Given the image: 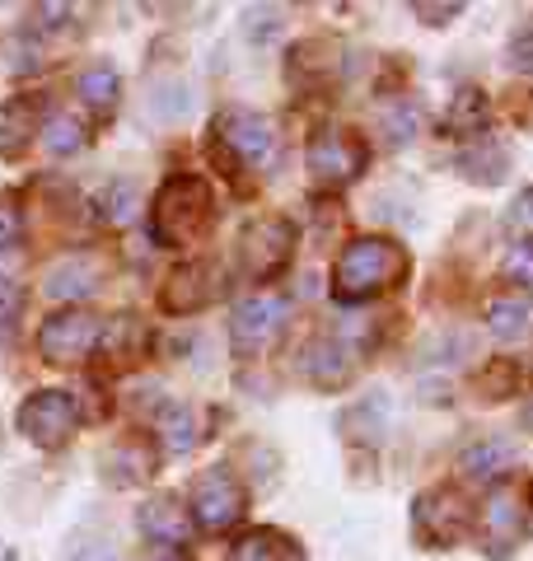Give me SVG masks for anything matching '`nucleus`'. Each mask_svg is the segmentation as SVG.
Here are the masks:
<instances>
[{
  "mask_svg": "<svg viewBox=\"0 0 533 561\" xmlns=\"http://www.w3.org/2000/svg\"><path fill=\"white\" fill-rule=\"evenodd\" d=\"M407 267H412L407 249H398L394 239H355L347 243L332 267V295L342 305H365L375 295L402 286Z\"/></svg>",
  "mask_w": 533,
  "mask_h": 561,
  "instance_id": "obj_1",
  "label": "nucleus"
},
{
  "mask_svg": "<svg viewBox=\"0 0 533 561\" xmlns=\"http://www.w3.org/2000/svg\"><path fill=\"white\" fill-rule=\"evenodd\" d=\"M216 225V197H211L206 179L197 173H178L159 187L155 197V239L169 249H197L206 230Z\"/></svg>",
  "mask_w": 533,
  "mask_h": 561,
  "instance_id": "obj_2",
  "label": "nucleus"
},
{
  "mask_svg": "<svg viewBox=\"0 0 533 561\" xmlns=\"http://www.w3.org/2000/svg\"><path fill=\"white\" fill-rule=\"evenodd\" d=\"M473 538H477V548H483L487 557H496V561L520 548V538H524V491L510 486V482H496L487 491V501L477 505Z\"/></svg>",
  "mask_w": 533,
  "mask_h": 561,
  "instance_id": "obj_3",
  "label": "nucleus"
},
{
  "mask_svg": "<svg viewBox=\"0 0 533 561\" xmlns=\"http://www.w3.org/2000/svg\"><path fill=\"white\" fill-rule=\"evenodd\" d=\"M305 164H309V173H314V183H324V187H347V183H355V179L365 173L370 150H365V140L355 136V131H347V127H324V131L309 136Z\"/></svg>",
  "mask_w": 533,
  "mask_h": 561,
  "instance_id": "obj_4",
  "label": "nucleus"
},
{
  "mask_svg": "<svg viewBox=\"0 0 533 561\" xmlns=\"http://www.w3.org/2000/svg\"><path fill=\"white\" fill-rule=\"evenodd\" d=\"M14 426H20V435H24L29 445L61 449L70 435H76V426H80V408H76V398L61 393V389H38V393L24 398V408H20V416H14Z\"/></svg>",
  "mask_w": 533,
  "mask_h": 561,
  "instance_id": "obj_5",
  "label": "nucleus"
},
{
  "mask_svg": "<svg viewBox=\"0 0 533 561\" xmlns=\"http://www.w3.org/2000/svg\"><path fill=\"white\" fill-rule=\"evenodd\" d=\"M295 253V225L286 216H258L239 234V262L248 280H272L286 272V262Z\"/></svg>",
  "mask_w": 533,
  "mask_h": 561,
  "instance_id": "obj_6",
  "label": "nucleus"
},
{
  "mask_svg": "<svg viewBox=\"0 0 533 561\" xmlns=\"http://www.w3.org/2000/svg\"><path fill=\"white\" fill-rule=\"evenodd\" d=\"M248 511V491L229 468H206L197 482H192V519L206 534H225L235 529Z\"/></svg>",
  "mask_w": 533,
  "mask_h": 561,
  "instance_id": "obj_7",
  "label": "nucleus"
},
{
  "mask_svg": "<svg viewBox=\"0 0 533 561\" xmlns=\"http://www.w3.org/2000/svg\"><path fill=\"white\" fill-rule=\"evenodd\" d=\"M468 524H473V511H468L464 491H454V486H431L412 501V529L426 548H450V542L468 534Z\"/></svg>",
  "mask_w": 533,
  "mask_h": 561,
  "instance_id": "obj_8",
  "label": "nucleus"
},
{
  "mask_svg": "<svg viewBox=\"0 0 533 561\" xmlns=\"http://www.w3.org/2000/svg\"><path fill=\"white\" fill-rule=\"evenodd\" d=\"M99 342H103V323L84 309L52 313V319L43 323V332H38V351H43L47 365H80V360L94 356Z\"/></svg>",
  "mask_w": 533,
  "mask_h": 561,
  "instance_id": "obj_9",
  "label": "nucleus"
},
{
  "mask_svg": "<svg viewBox=\"0 0 533 561\" xmlns=\"http://www.w3.org/2000/svg\"><path fill=\"white\" fill-rule=\"evenodd\" d=\"M216 146L229 150L239 164H266L276 150V127L272 117H262L253 108H225L216 117Z\"/></svg>",
  "mask_w": 533,
  "mask_h": 561,
  "instance_id": "obj_10",
  "label": "nucleus"
},
{
  "mask_svg": "<svg viewBox=\"0 0 533 561\" xmlns=\"http://www.w3.org/2000/svg\"><path fill=\"white\" fill-rule=\"evenodd\" d=\"M281 319H286V305L272 300V295H253V300H243L235 309V319H229V337H235V351H262L266 342L276 337Z\"/></svg>",
  "mask_w": 533,
  "mask_h": 561,
  "instance_id": "obj_11",
  "label": "nucleus"
},
{
  "mask_svg": "<svg viewBox=\"0 0 533 561\" xmlns=\"http://www.w3.org/2000/svg\"><path fill=\"white\" fill-rule=\"evenodd\" d=\"M43 99L38 94H20L10 103H0V160H20L33 146V136H43Z\"/></svg>",
  "mask_w": 533,
  "mask_h": 561,
  "instance_id": "obj_12",
  "label": "nucleus"
},
{
  "mask_svg": "<svg viewBox=\"0 0 533 561\" xmlns=\"http://www.w3.org/2000/svg\"><path fill=\"white\" fill-rule=\"evenodd\" d=\"M136 524H140V534H146L155 548H183V542L192 538V519H188L183 505H178V496L146 501L140 505V515H136Z\"/></svg>",
  "mask_w": 533,
  "mask_h": 561,
  "instance_id": "obj_13",
  "label": "nucleus"
},
{
  "mask_svg": "<svg viewBox=\"0 0 533 561\" xmlns=\"http://www.w3.org/2000/svg\"><path fill=\"white\" fill-rule=\"evenodd\" d=\"M211 300H216V272H211L206 262H188V267H178L169 276L165 295H159V305H165L169 313H197Z\"/></svg>",
  "mask_w": 533,
  "mask_h": 561,
  "instance_id": "obj_14",
  "label": "nucleus"
},
{
  "mask_svg": "<svg viewBox=\"0 0 533 561\" xmlns=\"http://www.w3.org/2000/svg\"><path fill=\"white\" fill-rule=\"evenodd\" d=\"M155 463H159V454L150 445H140V440H122L113 445L109 454H103V482L109 486H140L146 478H155Z\"/></svg>",
  "mask_w": 533,
  "mask_h": 561,
  "instance_id": "obj_15",
  "label": "nucleus"
},
{
  "mask_svg": "<svg viewBox=\"0 0 533 561\" xmlns=\"http://www.w3.org/2000/svg\"><path fill=\"white\" fill-rule=\"evenodd\" d=\"M514 463H520V454H514L506 435H487V440H477L458 454V472H468L477 482H501Z\"/></svg>",
  "mask_w": 533,
  "mask_h": 561,
  "instance_id": "obj_16",
  "label": "nucleus"
},
{
  "mask_svg": "<svg viewBox=\"0 0 533 561\" xmlns=\"http://www.w3.org/2000/svg\"><path fill=\"white\" fill-rule=\"evenodd\" d=\"M351 351L342 342L332 337H318L309 351H305V375L318 383V389H342V383L351 379Z\"/></svg>",
  "mask_w": 533,
  "mask_h": 561,
  "instance_id": "obj_17",
  "label": "nucleus"
},
{
  "mask_svg": "<svg viewBox=\"0 0 533 561\" xmlns=\"http://www.w3.org/2000/svg\"><path fill=\"white\" fill-rule=\"evenodd\" d=\"M229 561H305V548L281 529H253L235 542Z\"/></svg>",
  "mask_w": 533,
  "mask_h": 561,
  "instance_id": "obj_18",
  "label": "nucleus"
},
{
  "mask_svg": "<svg viewBox=\"0 0 533 561\" xmlns=\"http://www.w3.org/2000/svg\"><path fill=\"white\" fill-rule=\"evenodd\" d=\"M94 267H89L84 257H70V262H61V267H52L47 272V300H61V305H70V300H84V295H94Z\"/></svg>",
  "mask_w": 533,
  "mask_h": 561,
  "instance_id": "obj_19",
  "label": "nucleus"
},
{
  "mask_svg": "<svg viewBox=\"0 0 533 561\" xmlns=\"http://www.w3.org/2000/svg\"><path fill=\"white\" fill-rule=\"evenodd\" d=\"M487 94L483 90H458L454 103H450V113H444V131L450 136H477L487 127Z\"/></svg>",
  "mask_w": 533,
  "mask_h": 561,
  "instance_id": "obj_20",
  "label": "nucleus"
},
{
  "mask_svg": "<svg viewBox=\"0 0 533 561\" xmlns=\"http://www.w3.org/2000/svg\"><path fill=\"white\" fill-rule=\"evenodd\" d=\"M76 90H80V99H84L94 113H113L117 99H122V80H117L113 66H89V70H80Z\"/></svg>",
  "mask_w": 533,
  "mask_h": 561,
  "instance_id": "obj_21",
  "label": "nucleus"
},
{
  "mask_svg": "<svg viewBox=\"0 0 533 561\" xmlns=\"http://www.w3.org/2000/svg\"><path fill=\"white\" fill-rule=\"evenodd\" d=\"M529 305L524 300H514V295H496V300L487 305V328H491V337H501V342H514V337H524L529 332Z\"/></svg>",
  "mask_w": 533,
  "mask_h": 561,
  "instance_id": "obj_22",
  "label": "nucleus"
},
{
  "mask_svg": "<svg viewBox=\"0 0 533 561\" xmlns=\"http://www.w3.org/2000/svg\"><path fill=\"white\" fill-rule=\"evenodd\" d=\"M159 445H165L169 454H188L192 445H197V416H192V408L173 402V408L159 412Z\"/></svg>",
  "mask_w": 533,
  "mask_h": 561,
  "instance_id": "obj_23",
  "label": "nucleus"
},
{
  "mask_svg": "<svg viewBox=\"0 0 533 561\" xmlns=\"http://www.w3.org/2000/svg\"><path fill=\"white\" fill-rule=\"evenodd\" d=\"M94 206H99V216L109 220V225H127V220L136 216V183H127V179L103 183L99 197H94Z\"/></svg>",
  "mask_w": 533,
  "mask_h": 561,
  "instance_id": "obj_24",
  "label": "nucleus"
},
{
  "mask_svg": "<svg viewBox=\"0 0 533 561\" xmlns=\"http://www.w3.org/2000/svg\"><path fill=\"white\" fill-rule=\"evenodd\" d=\"M43 146H47L52 154H76V150L84 146V122H76V117H47Z\"/></svg>",
  "mask_w": 533,
  "mask_h": 561,
  "instance_id": "obj_25",
  "label": "nucleus"
},
{
  "mask_svg": "<svg viewBox=\"0 0 533 561\" xmlns=\"http://www.w3.org/2000/svg\"><path fill=\"white\" fill-rule=\"evenodd\" d=\"M417 131H421V108H417L412 99H398L394 108L384 113V136L394 140V146H407Z\"/></svg>",
  "mask_w": 533,
  "mask_h": 561,
  "instance_id": "obj_26",
  "label": "nucleus"
},
{
  "mask_svg": "<svg viewBox=\"0 0 533 561\" xmlns=\"http://www.w3.org/2000/svg\"><path fill=\"white\" fill-rule=\"evenodd\" d=\"M501 272H506V280H514V286H533V239L510 243Z\"/></svg>",
  "mask_w": 533,
  "mask_h": 561,
  "instance_id": "obj_27",
  "label": "nucleus"
},
{
  "mask_svg": "<svg viewBox=\"0 0 533 561\" xmlns=\"http://www.w3.org/2000/svg\"><path fill=\"white\" fill-rule=\"evenodd\" d=\"M458 169H464V179H477V169H487L483 179H487V183H501V173H506V150H501V146H483V160H477V154H464V160H458Z\"/></svg>",
  "mask_w": 533,
  "mask_h": 561,
  "instance_id": "obj_28",
  "label": "nucleus"
},
{
  "mask_svg": "<svg viewBox=\"0 0 533 561\" xmlns=\"http://www.w3.org/2000/svg\"><path fill=\"white\" fill-rule=\"evenodd\" d=\"M510 66L533 76V20H524L520 28L510 33Z\"/></svg>",
  "mask_w": 533,
  "mask_h": 561,
  "instance_id": "obj_29",
  "label": "nucleus"
},
{
  "mask_svg": "<svg viewBox=\"0 0 533 561\" xmlns=\"http://www.w3.org/2000/svg\"><path fill=\"white\" fill-rule=\"evenodd\" d=\"M155 117H183L188 113V84H165V90H155Z\"/></svg>",
  "mask_w": 533,
  "mask_h": 561,
  "instance_id": "obj_30",
  "label": "nucleus"
},
{
  "mask_svg": "<svg viewBox=\"0 0 533 561\" xmlns=\"http://www.w3.org/2000/svg\"><path fill=\"white\" fill-rule=\"evenodd\" d=\"M24 234V220H20V206L10 197H0V249H14Z\"/></svg>",
  "mask_w": 533,
  "mask_h": 561,
  "instance_id": "obj_31",
  "label": "nucleus"
},
{
  "mask_svg": "<svg viewBox=\"0 0 533 561\" xmlns=\"http://www.w3.org/2000/svg\"><path fill=\"white\" fill-rule=\"evenodd\" d=\"M276 33H281V10H248V38L266 43Z\"/></svg>",
  "mask_w": 533,
  "mask_h": 561,
  "instance_id": "obj_32",
  "label": "nucleus"
},
{
  "mask_svg": "<svg viewBox=\"0 0 533 561\" xmlns=\"http://www.w3.org/2000/svg\"><path fill=\"white\" fill-rule=\"evenodd\" d=\"M20 309H24V290L0 276V328H10L14 319H20Z\"/></svg>",
  "mask_w": 533,
  "mask_h": 561,
  "instance_id": "obj_33",
  "label": "nucleus"
},
{
  "mask_svg": "<svg viewBox=\"0 0 533 561\" xmlns=\"http://www.w3.org/2000/svg\"><path fill=\"white\" fill-rule=\"evenodd\" d=\"M66 561H117V552L103 538H84V542H76V548L66 552Z\"/></svg>",
  "mask_w": 533,
  "mask_h": 561,
  "instance_id": "obj_34",
  "label": "nucleus"
},
{
  "mask_svg": "<svg viewBox=\"0 0 533 561\" xmlns=\"http://www.w3.org/2000/svg\"><path fill=\"white\" fill-rule=\"evenodd\" d=\"M510 220L520 225V230H533V187H524L520 197H514V206H510Z\"/></svg>",
  "mask_w": 533,
  "mask_h": 561,
  "instance_id": "obj_35",
  "label": "nucleus"
},
{
  "mask_svg": "<svg viewBox=\"0 0 533 561\" xmlns=\"http://www.w3.org/2000/svg\"><path fill=\"white\" fill-rule=\"evenodd\" d=\"M412 10H417V20H426V24H444V20H454L464 5H454L450 0V5H412Z\"/></svg>",
  "mask_w": 533,
  "mask_h": 561,
  "instance_id": "obj_36",
  "label": "nucleus"
},
{
  "mask_svg": "<svg viewBox=\"0 0 533 561\" xmlns=\"http://www.w3.org/2000/svg\"><path fill=\"white\" fill-rule=\"evenodd\" d=\"M140 561H192L183 548H146L140 552Z\"/></svg>",
  "mask_w": 533,
  "mask_h": 561,
  "instance_id": "obj_37",
  "label": "nucleus"
},
{
  "mask_svg": "<svg viewBox=\"0 0 533 561\" xmlns=\"http://www.w3.org/2000/svg\"><path fill=\"white\" fill-rule=\"evenodd\" d=\"M524 431L533 435V402H529V408H524Z\"/></svg>",
  "mask_w": 533,
  "mask_h": 561,
  "instance_id": "obj_38",
  "label": "nucleus"
},
{
  "mask_svg": "<svg viewBox=\"0 0 533 561\" xmlns=\"http://www.w3.org/2000/svg\"><path fill=\"white\" fill-rule=\"evenodd\" d=\"M10 557H14V552H10V548H5V542H0V561H10Z\"/></svg>",
  "mask_w": 533,
  "mask_h": 561,
  "instance_id": "obj_39",
  "label": "nucleus"
}]
</instances>
